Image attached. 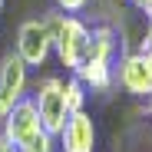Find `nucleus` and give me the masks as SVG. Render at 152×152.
<instances>
[{"mask_svg": "<svg viewBox=\"0 0 152 152\" xmlns=\"http://www.w3.org/2000/svg\"><path fill=\"white\" fill-rule=\"evenodd\" d=\"M50 23V30H53V50H56V56L66 69H80V63L86 60L89 53V27L80 20V17H63V13H50L46 17Z\"/></svg>", "mask_w": 152, "mask_h": 152, "instance_id": "nucleus-1", "label": "nucleus"}, {"mask_svg": "<svg viewBox=\"0 0 152 152\" xmlns=\"http://www.w3.org/2000/svg\"><path fill=\"white\" fill-rule=\"evenodd\" d=\"M30 99H33V106L40 113L43 129L56 136L63 129L66 116H69V106H66V80H60V76H46V80L37 83V89H33Z\"/></svg>", "mask_w": 152, "mask_h": 152, "instance_id": "nucleus-2", "label": "nucleus"}, {"mask_svg": "<svg viewBox=\"0 0 152 152\" xmlns=\"http://www.w3.org/2000/svg\"><path fill=\"white\" fill-rule=\"evenodd\" d=\"M50 50H53V30H50L46 17L20 23V30H17V56L27 66H43Z\"/></svg>", "mask_w": 152, "mask_h": 152, "instance_id": "nucleus-3", "label": "nucleus"}, {"mask_svg": "<svg viewBox=\"0 0 152 152\" xmlns=\"http://www.w3.org/2000/svg\"><path fill=\"white\" fill-rule=\"evenodd\" d=\"M113 76L129 96H149L152 93V53L149 50L126 53L119 60V69H113Z\"/></svg>", "mask_w": 152, "mask_h": 152, "instance_id": "nucleus-4", "label": "nucleus"}, {"mask_svg": "<svg viewBox=\"0 0 152 152\" xmlns=\"http://www.w3.org/2000/svg\"><path fill=\"white\" fill-rule=\"evenodd\" d=\"M0 126H4L0 132H4L17 149H20V145H27L33 136L43 132L40 113H37V106H33V99H27V96H23L20 103H13V109H10L4 119H0Z\"/></svg>", "mask_w": 152, "mask_h": 152, "instance_id": "nucleus-5", "label": "nucleus"}, {"mask_svg": "<svg viewBox=\"0 0 152 152\" xmlns=\"http://www.w3.org/2000/svg\"><path fill=\"white\" fill-rule=\"evenodd\" d=\"M27 69L30 66L17 53H7L0 60V119L13 109V103L27 96Z\"/></svg>", "mask_w": 152, "mask_h": 152, "instance_id": "nucleus-6", "label": "nucleus"}, {"mask_svg": "<svg viewBox=\"0 0 152 152\" xmlns=\"http://www.w3.org/2000/svg\"><path fill=\"white\" fill-rule=\"evenodd\" d=\"M60 136V149L63 152H93L96 149V122L86 109H76L66 116Z\"/></svg>", "mask_w": 152, "mask_h": 152, "instance_id": "nucleus-7", "label": "nucleus"}, {"mask_svg": "<svg viewBox=\"0 0 152 152\" xmlns=\"http://www.w3.org/2000/svg\"><path fill=\"white\" fill-rule=\"evenodd\" d=\"M76 80H80L86 89L93 93H106L113 86V60H99V56H86L80 63V69H76Z\"/></svg>", "mask_w": 152, "mask_h": 152, "instance_id": "nucleus-8", "label": "nucleus"}, {"mask_svg": "<svg viewBox=\"0 0 152 152\" xmlns=\"http://www.w3.org/2000/svg\"><path fill=\"white\" fill-rule=\"evenodd\" d=\"M66 106H69V113H76V109H86V86L76 80H66Z\"/></svg>", "mask_w": 152, "mask_h": 152, "instance_id": "nucleus-9", "label": "nucleus"}, {"mask_svg": "<svg viewBox=\"0 0 152 152\" xmlns=\"http://www.w3.org/2000/svg\"><path fill=\"white\" fill-rule=\"evenodd\" d=\"M53 139H56L53 132H46V129H43V132L33 136L27 145H20V152H53Z\"/></svg>", "mask_w": 152, "mask_h": 152, "instance_id": "nucleus-10", "label": "nucleus"}, {"mask_svg": "<svg viewBox=\"0 0 152 152\" xmlns=\"http://www.w3.org/2000/svg\"><path fill=\"white\" fill-rule=\"evenodd\" d=\"M86 4H89V0H56V7H60L63 13H80Z\"/></svg>", "mask_w": 152, "mask_h": 152, "instance_id": "nucleus-11", "label": "nucleus"}, {"mask_svg": "<svg viewBox=\"0 0 152 152\" xmlns=\"http://www.w3.org/2000/svg\"><path fill=\"white\" fill-rule=\"evenodd\" d=\"M142 50L152 53V13H149V27H145V40H142Z\"/></svg>", "mask_w": 152, "mask_h": 152, "instance_id": "nucleus-12", "label": "nucleus"}, {"mask_svg": "<svg viewBox=\"0 0 152 152\" xmlns=\"http://www.w3.org/2000/svg\"><path fill=\"white\" fill-rule=\"evenodd\" d=\"M0 152H20V149H17V145H13V142H10L4 132H0Z\"/></svg>", "mask_w": 152, "mask_h": 152, "instance_id": "nucleus-13", "label": "nucleus"}, {"mask_svg": "<svg viewBox=\"0 0 152 152\" xmlns=\"http://www.w3.org/2000/svg\"><path fill=\"white\" fill-rule=\"evenodd\" d=\"M132 4H136L142 13H152V0H132Z\"/></svg>", "mask_w": 152, "mask_h": 152, "instance_id": "nucleus-14", "label": "nucleus"}, {"mask_svg": "<svg viewBox=\"0 0 152 152\" xmlns=\"http://www.w3.org/2000/svg\"><path fill=\"white\" fill-rule=\"evenodd\" d=\"M149 119H152V93H149Z\"/></svg>", "mask_w": 152, "mask_h": 152, "instance_id": "nucleus-15", "label": "nucleus"}, {"mask_svg": "<svg viewBox=\"0 0 152 152\" xmlns=\"http://www.w3.org/2000/svg\"><path fill=\"white\" fill-rule=\"evenodd\" d=\"M0 10H4V0H0Z\"/></svg>", "mask_w": 152, "mask_h": 152, "instance_id": "nucleus-16", "label": "nucleus"}]
</instances>
